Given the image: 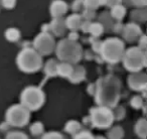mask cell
<instances>
[{
	"mask_svg": "<svg viewBox=\"0 0 147 139\" xmlns=\"http://www.w3.org/2000/svg\"><path fill=\"white\" fill-rule=\"evenodd\" d=\"M141 28L136 23H128L123 28V35L125 39L128 41H134L140 36Z\"/></svg>",
	"mask_w": 147,
	"mask_h": 139,
	"instance_id": "6",
	"label": "cell"
},
{
	"mask_svg": "<svg viewBox=\"0 0 147 139\" xmlns=\"http://www.w3.org/2000/svg\"><path fill=\"white\" fill-rule=\"evenodd\" d=\"M100 23L103 25L104 28L110 29L113 26V18L110 14H108L107 12H104L100 15Z\"/></svg>",
	"mask_w": 147,
	"mask_h": 139,
	"instance_id": "13",
	"label": "cell"
},
{
	"mask_svg": "<svg viewBox=\"0 0 147 139\" xmlns=\"http://www.w3.org/2000/svg\"><path fill=\"white\" fill-rule=\"evenodd\" d=\"M101 2H102V4H104V5H106V6L111 7V8H112V7L115 6V5L120 4L121 0H101Z\"/></svg>",
	"mask_w": 147,
	"mask_h": 139,
	"instance_id": "17",
	"label": "cell"
},
{
	"mask_svg": "<svg viewBox=\"0 0 147 139\" xmlns=\"http://www.w3.org/2000/svg\"><path fill=\"white\" fill-rule=\"evenodd\" d=\"M67 11V4L63 0H55L51 3V13L55 18L61 17L65 15Z\"/></svg>",
	"mask_w": 147,
	"mask_h": 139,
	"instance_id": "7",
	"label": "cell"
},
{
	"mask_svg": "<svg viewBox=\"0 0 147 139\" xmlns=\"http://www.w3.org/2000/svg\"><path fill=\"white\" fill-rule=\"evenodd\" d=\"M125 14H126V9L124 6L118 4L115 5L112 7V10H111V16L113 19H117V20H121V19L124 18Z\"/></svg>",
	"mask_w": 147,
	"mask_h": 139,
	"instance_id": "12",
	"label": "cell"
},
{
	"mask_svg": "<svg viewBox=\"0 0 147 139\" xmlns=\"http://www.w3.org/2000/svg\"><path fill=\"white\" fill-rule=\"evenodd\" d=\"M84 16L86 17L88 20L90 19H93L95 17V10H91V9H87L84 12Z\"/></svg>",
	"mask_w": 147,
	"mask_h": 139,
	"instance_id": "20",
	"label": "cell"
},
{
	"mask_svg": "<svg viewBox=\"0 0 147 139\" xmlns=\"http://www.w3.org/2000/svg\"><path fill=\"white\" fill-rule=\"evenodd\" d=\"M34 45L36 49L41 53H49L53 51V47H55V40H53V36L47 32H42L35 38Z\"/></svg>",
	"mask_w": 147,
	"mask_h": 139,
	"instance_id": "4",
	"label": "cell"
},
{
	"mask_svg": "<svg viewBox=\"0 0 147 139\" xmlns=\"http://www.w3.org/2000/svg\"><path fill=\"white\" fill-rule=\"evenodd\" d=\"M83 5H84V2H83V0H76L75 2H74L73 4V8L74 10H80L81 8L83 7Z\"/></svg>",
	"mask_w": 147,
	"mask_h": 139,
	"instance_id": "21",
	"label": "cell"
},
{
	"mask_svg": "<svg viewBox=\"0 0 147 139\" xmlns=\"http://www.w3.org/2000/svg\"><path fill=\"white\" fill-rule=\"evenodd\" d=\"M51 28L53 30V32H55V35H63L67 30V25H65V21L63 19H61V17L55 18V20L51 22Z\"/></svg>",
	"mask_w": 147,
	"mask_h": 139,
	"instance_id": "8",
	"label": "cell"
},
{
	"mask_svg": "<svg viewBox=\"0 0 147 139\" xmlns=\"http://www.w3.org/2000/svg\"><path fill=\"white\" fill-rule=\"evenodd\" d=\"M88 31L92 33L94 36H100L103 33V31H104V27H103V25L100 22H95L90 24Z\"/></svg>",
	"mask_w": 147,
	"mask_h": 139,
	"instance_id": "14",
	"label": "cell"
},
{
	"mask_svg": "<svg viewBox=\"0 0 147 139\" xmlns=\"http://www.w3.org/2000/svg\"><path fill=\"white\" fill-rule=\"evenodd\" d=\"M57 53L63 59L76 61L81 53L80 45L71 39H63L59 43L57 47Z\"/></svg>",
	"mask_w": 147,
	"mask_h": 139,
	"instance_id": "1",
	"label": "cell"
},
{
	"mask_svg": "<svg viewBox=\"0 0 147 139\" xmlns=\"http://www.w3.org/2000/svg\"><path fill=\"white\" fill-rule=\"evenodd\" d=\"M19 63L25 71H33L39 67L40 57L32 49H24L19 55Z\"/></svg>",
	"mask_w": 147,
	"mask_h": 139,
	"instance_id": "3",
	"label": "cell"
},
{
	"mask_svg": "<svg viewBox=\"0 0 147 139\" xmlns=\"http://www.w3.org/2000/svg\"><path fill=\"white\" fill-rule=\"evenodd\" d=\"M132 3L135 6L141 8V7H145V5L147 3V0H132Z\"/></svg>",
	"mask_w": 147,
	"mask_h": 139,
	"instance_id": "19",
	"label": "cell"
},
{
	"mask_svg": "<svg viewBox=\"0 0 147 139\" xmlns=\"http://www.w3.org/2000/svg\"><path fill=\"white\" fill-rule=\"evenodd\" d=\"M15 3H16V0H2V5L8 9L13 8L15 6Z\"/></svg>",
	"mask_w": 147,
	"mask_h": 139,
	"instance_id": "18",
	"label": "cell"
},
{
	"mask_svg": "<svg viewBox=\"0 0 147 139\" xmlns=\"http://www.w3.org/2000/svg\"><path fill=\"white\" fill-rule=\"evenodd\" d=\"M5 35H6V38L8 39V40L15 41V40H17V39L19 38V36H20V33H19L18 29L9 28V29H7V30H6Z\"/></svg>",
	"mask_w": 147,
	"mask_h": 139,
	"instance_id": "15",
	"label": "cell"
},
{
	"mask_svg": "<svg viewBox=\"0 0 147 139\" xmlns=\"http://www.w3.org/2000/svg\"><path fill=\"white\" fill-rule=\"evenodd\" d=\"M142 59H143V55L141 53L140 49H136V47H133V49H129L127 51L126 59H125L126 65L129 69L136 70L138 67H140Z\"/></svg>",
	"mask_w": 147,
	"mask_h": 139,
	"instance_id": "5",
	"label": "cell"
},
{
	"mask_svg": "<svg viewBox=\"0 0 147 139\" xmlns=\"http://www.w3.org/2000/svg\"><path fill=\"white\" fill-rule=\"evenodd\" d=\"M65 25L67 28L71 29L73 31H76L82 26V19L79 14H73L69 16L65 20Z\"/></svg>",
	"mask_w": 147,
	"mask_h": 139,
	"instance_id": "9",
	"label": "cell"
},
{
	"mask_svg": "<svg viewBox=\"0 0 147 139\" xmlns=\"http://www.w3.org/2000/svg\"><path fill=\"white\" fill-rule=\"evenodd\" d=\"M83 2H84V6L91 10H95L102 4L101 0H84Z\"/></svg>",
	"mask_w": 147,
	"mask_h": 139,
	"instance_id": "16",
	"label": "cell"
},
{
	"mask_svg": "<svg viewBox=\"0 0 147 139\" xmlns=\"http://www.w3.org/2000/svg\"><path fill=\"white\" fill-rule=\"evenodd\" d=\"M24 99L30 105H34V104L36 105V104H38V103L40 102L41 96H40V94H39V92H37V91L29 90V91H27Z\"/></svg>",
	"mask_w": 147,
	"mask_h": 139,
	"instance_id": "11",
	"label": "cell"
},
{
	"mask_svg": "<svg viewBox=\"0 0 147 139\" xmlns=\"http://www.w3.org/2000/svg\"><path fill=\"white\" fill-rule=\"evenodd\" d=\"M131 18L136 22H144L147 19V11L144 7L137 8L132 11L131 13Z\"/></svg>",
	"mask_w": 147,
	"mask_h": 139,
	"instance_id": "10",
	"label": "cell"
},
{
	"mask_svg": "<svg viewBox=\"0 0 147 139\" xmlns=\"http://www.w3.org/2000/svg\"><path fill=\"white\" fill-rule=\"evenodd\" d=\"M103 55L109 61H117L124 49L123 43L118 38H109L103 43Z\"/></svg>",
	"mask_w": 147,
	"mask_h": 139,
	"instance_id": "2",
	"label": "cell"
}]
</instances>
